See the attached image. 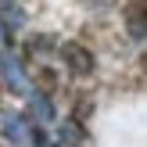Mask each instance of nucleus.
Masks as SVG:
<instances>
[{"label": "nucleus", "instance_id": "obj_1", "mask_svg": "<svg viewBox=\"0 0 147 147\" xmlns=\"http://www.w3.org/2000/svg\"><path fill=\"white\" fill-rule=\"evenodd\" d=\"M144 65H147V50H144Z\"/></svg>", "mask_w": 147, "mask_h": 147}]
</instances>
